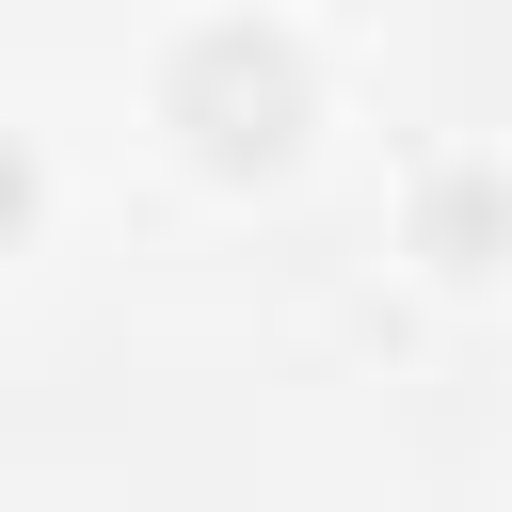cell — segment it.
Wrapping results in <instances>:
<instances>
[{"instance_id":"cell-1","label":"cell","mask_w":512,"mask_h":512,"mask_svg":"<svg viewBox=\"0 0 512 512\" xmlns=\"http://www.w3.org/2000/svg\"><path fill=\"white\" fill-rule=\"evenodd\" d=\"M176 112H192V144H208V160H272V144H288V112H304V80H288V48L208 32V48L176 64Z\"/></svg>"},{"instance_id":"cell-2","label":"cell","mask_w":512,"mask_h":512,"mask_svg":"<svg viewBox=\"0 0 512 512\" xmlns=\"http://www.w3.org/2000/svg\"><path fill=\"white\" fill-rule=\"evenodd\" d=\"M16 208H32V176H16V160H0V224H16Z\"/></svg>"}]
</instances>
